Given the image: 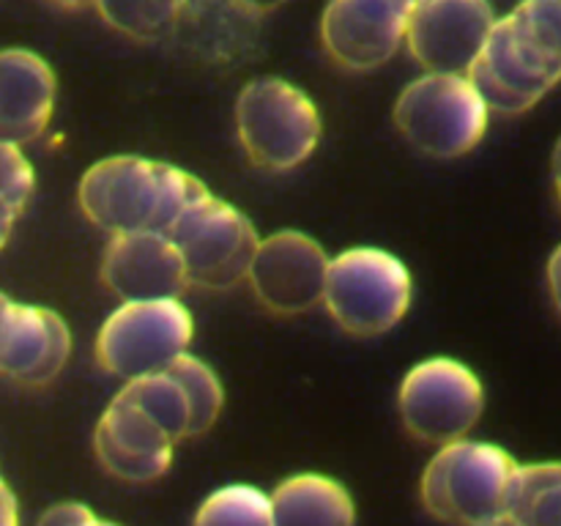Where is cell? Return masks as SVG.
<instances>
[{
    "label": "cell",
    "mask_w": 561,
    "mask_h": 526,
    "mask_svg": "<svg viewBox=\"0 0 561 526\" xmlns=\"http://www.w3.org/2000/svg\"><path fill=\"white\" fill-rule=\"evenodd\" d=\"M488 110L515 115L561 82V0H520L496 20L469 69Z\"/></svg>",
    "instance_id": "1"
},
{
    "label": "cell",
    "mask_w": 561,
    "mask_h": 526,
    "mask_svg": "<svg viewBox=\"0 0 561 526\" xmlns=\"http://www.w3.org/2000/svg\"><path fill=\"white\" fill-rule=\"evenodd\" d=\"M77 195L82 214L110 236H168L181 214L208 195V186L175 164L121 153L93 164Z\"/></svg>",
    "instance_id": "2"
},
{
    "label": "cell",
    "mask_w": 561,
    "mask_h": 526,
    "mask_svg": "<svg viewBox=\"0 0 561 526\" xmlns=\"http://www.w3.org/2000/svg\"><path fill=\"white\" fill-rule=\"evenodd\" d=\"M515 464L496 444L460 438L444 444L422 474V504L438 521L485 526L507 515V491Z\"/></svg>",
    "instance_id": "3"
},
{
    "label": "cell",
    "mask_w": 561,
    "mask_h": 526,
    "mask_svg": "<svg viewBox=\"0 0 561 526\" xmlns=\"http://www.w3.org/2000/svg\"><path fill=\"white\" fill-rule=\"evenodd\" d=\"M321 115L299 85L257 77L236 99V135L247 159L268 173L299 168L321 140Z\"/></svg>",
    "instance_id": "4"
},
{
    "label": "cell",
    "mask_w": 561,
    "mask_h": 526,
    "mask_svg": "<svg viewBox=\"0 0 561 526\" xmlns=\"http://www.w3.org/2000/svg\"><path fill=\"white\" fill-rule=\"evenodd\" d=\"M414 296L411 272L398 255L378 247H354L329 261L323 307L340 329L376 338L403 321Z\"/></svg>",
    "instance_id": "5"
},
{
    "label": "cell",
    "mask_w": 561,
    "mask_h": 526,
    "mask_svg": "<svg viewBox=\"0 0 561 526\" xmlns=\"http://www.w3.org/2000/svg\"><path fill=\"white\" fill-rule=\"evenodd\" d=\"M485 99L466 75H422L394 102V126L425 157L455 159L477 148L488 129Z\"/></svg>",
    "instance_id": "6"
},
{
    "label": "cell",
    "mask_w": 561,
    "mask_h": 526,
    "mask_svg": "<svg viewBox=\"0 0 561 526\" xmlns=\"http://www.w3.org/2000/svg\"><path fill=\"white\" fill-rule=\"evenodd\" d=\"M195 321L181 299L121 301L96 334V359L121 381L168 373L190 354Z\"/></svg>",
    "instance_id": "7"
},
{
    "label": "cell",
    "mask_w": 561,
    "mask_h": 526,
    "mask_svg": "<svg viewBox=\"0 0 561 526\" xmlns=\"http://www.w3.org/2000/svg\"><path fill=\"white\" fill-rule=\"evenodd\" d=\"M168 239L184 261L186 283L208 290L233 288L247 279L261 244L250 217L211 192L181 214Z\"/></svg>",
    "instance_id": "8"
},
{
    "label": "cell",
    "mask_w": 561,
    "mask_h": 526,
    "mask_svg": "<svg viewBox=\"0 0 561 526\" xmlns=\"http://www.w3.org/2000/svg\"><path fill=\"white\" fill-rule=\"evenodd\" d=\"M400 416L411 436L425 444L460 442L485 409L482 381L463 362L436 356L411 367L400 384Z\"/></svg>",
    "instance_id": "9"
},
{
    "label": "cell",
    "mask_w": 561,
    "mask_h": 526,
    "mask_svg": "<svg viewBox=\"0 0 561 526\" xmlns=\"http://www.w3.org/2000/svg\"><path fill=\"white\" fill-rule=\"evenodd\" d=\"M496 14L488 0H420L405 31V47L425 75H469Z\"/></svg>",
    "instance_id": "10"
},
{
    "label": "cell",
    "mask_w": 561,
    "mask_h": 526,
    "mask_svg": "<svg viewBox=\"0 0 561 526\" xmlns=\"http://www.w3.org/2000/svg\"><path fill=\"white\" fill-rule=\"evenodd\" d=\"M416 3L420 0H329L321 20L323 53L340 69H378L405 44Z\"/></svg>",
    "instance_id": "11"
},
{
    "label": "cell",
    "mask_w": 561,
    "mask_h": 526,
    "mask_svg": "<svg viewBox=\"0 0 561 526\" xmlns=\"http://www.w3.org/2000/svg\"><path fill=\"white\" fill-rule=\"evenodd\" d=\"M329 261L332 258L312 236L279 230L261 239L247 279L263 307L279 316H296L323 301Z\"/></svg>",
    "instance_id": "12"
},
{
    "label": "cell",
    "mask_w": 561,
    "mask_h": 526,
    "mask_svg": "<svg viewBox=\"0 0 561 526\" xmlns=\"http://www.w3.org/2000/svg\"><path fill=\"white\" fill-rule=\"evenodd\" d=\"M71 354V332L49 307L0 305V376L25 387L49 384Z\"/></svg>",
    "instance_id": "13"
},
{
    "label": "cell",
    "mask_w": 561,
    "mask_h": 526,
    "mask_svg": "<svg viewBox=\"0 0 561 526\" xmlns=\"http://www.w3.org/2000/svg\"><path fill=\"white\" fill-rule=\"evenodd\" d=\"M102 279L121 301L179 299L190 285L184 261L164 233L113 236L102 258Z\"/></svg>",
    "instance_id": "14"
},
{
    "label": "cell",
    "mask_w": 561,
    "mask_h": 526,
    "mask_svg": "<svg viewBox=\"0 0 561 526\" xmlns=\"http://www.w3.org/2000/svg\"><path fill=\"white\" fill-rule=\"evenodd\" d=\"M93 449L102 469L124 482H153L173 464V442L118 395L99 416Z\"/></svg>",
    "instance_id": "15"
},
{
    "label": "cell",
    "mask_w": 561,
    "mask_h": 526,
    "mask_svg": "<svg viewBox=\"0 0 561 526\" xmlns=\"http://www.w3.org/2000/svg\"><path fill=\"white\" fill-rule=\"evenodd\" d=\"M55 75L42 55L22 47L0 49V142L25 146L49 126Z\"/></svg>",
    "instance_id": "16"
},
{
    "label": "cell",
    "mask_w": 561,
    "mask_h": 526,
    "mask_svg": "<svg viewBox=\"0 0 561 526\" xmlns=\"http://www.w3.org/2000/svg\"><path fill=\"white\" fill-rule=\"evenodd\" d=\"M274 526H354L356 507L343 482L323 474H296L272 493Z\"/></svg>",
    "instance_id": "17"
},
{
    "label": "cell",
    "mask_w": 561,
    "mask_h": 526,
    "mask_svg": "<svg viewBox=\"0 0 561 526\" xmlns=\"http://www.w3.org/2000/svg\"><path fill=\"white\" fill-rule=\"evenodd\" d=\"M507 515L518 526H561V460L518 464L510 480Z\"/></svg>",
    "instance_id": "18"
},
{
    "label": "cell",
    "mask_w": 561,
    "mask_h": 526,
    "mask_svg": "<svg viewBox=\"0 0 561 526\" xmlns=\"http://www.w3.org/2000/svg\"><path fill=\"white\" fill-rule=\"evenodd\" d=\"M118 398L146 414L173 444L190 438V403L181 384L170 373H153L126 381Z\"/></svg>",
    "instance_id": "19"
},
{
    "label": "cell",
    "mask_w": 561,
    "mask_h": 526,
    "mask_svg": "<svg viewBox=\"0 0 561 526\" xmlns=\"http://www.w3.org/2000/svg\"><path fill=\"white\" fill-rule=\"evenodd\" d=\"M110 27L135 42H157L179 25L181 0H93Z\"/></svg>",
    "instance_id": "20"
},
{
    "label": "cell",
    "mask_w": 561,
    "mask_h": 526,
    "mask_svg": "<svg viewBox=\"0 0 561 526\" xmlns=\"http://www.w3.org/2000/svg\"><path fill=\"white\" fill-rule=\"evenodd\" d=\"M192 526H274L268 493L247 482H230L203 499Z\"/></svg>",
    "instance_id": "21"
},
{
    "label": "cell",
    "mask_w": 561,
    "mask_h": 526,
    "mask_svg": "<svg viewBox=\"0 0 561 526\" xmlns=\"http://www.w3.org/2000/svg\"><path fill=\"white\" fill-rule=\"evenodd\" d=\"M168 373L181 384L186 403H190V438L203 436L217 422L225 403V392L217 373L192 354L181 356Z\"/></svg>",
    "instance_id": "22"
},
{
    "label": "cell",
    "mask_w": 561,
    "mask_h": 526,
    "mask_svg": "<svg viewBox=\"0 0 561 526\" xmlns=\"http://www.w3.org/2000/svg\"><path fill=\"white\" fill-rule=\"evenodd\" d=\"M36 190L33 164L20 146L0 142V219L14 225Z\"/></svg>",
    "instance_id": "23"
},
{
    "label": "cell",
    "mask_w": 561,
    "mask_h": 526,
    "mask_svg": "<svg viewBox=\"0 0 561 526\" xmlns=\"http://www.w3.org/2000/svg\"><path fill=\"white\" fill-rule=\"evenodd\" d=\"M91 515L93 513L85 507V504L64 502L49 507L47 513L42 515V521H38V526H80L82 521H88Z\"/></svg>",
    "instance_id": "24"
},
{
    "label": "cell",
    "mask_w": 561,
    "mask_h": 526,
    "mask_svg": "<svg viewBox=\"0 0 561 526\" xmlns=\"http://www.w3.org/2000/svg\"><path fill=\"white\" fill-rule=\"evenodd\" d=\"M0 526H20V504L3 480H0Z\"/></svg>",
    "instance_id": "25"
},
{
    "label": "cell",
    "mask_w": 561,
    "mask_h": 526,
    "mask_svg": "<svg viewBox=\"0 0 561 526\" xmlns=\"http://www.w3.org/2000/svg\"><path fill=\"white\" fill-rule=\"evenodd\" d=\"M548 288H551V299L557 312L561 316V247L548 261Z\"/></svg>",
    "instance_id": "26"
},
{
    "label": "cell",
    "mask_w": 561,
    "mask_h": 526,
    "mask_svg": "<svg viewBox=\"0 0 561 526\" xmlns=\"http://www.w3.org/2000/svg\"><path fill=\"white\" fill-rule=\"evenodd\" d=\"M236 3H239L244 11H250V14L261 16V14H266V11H272V9H277V5H283L285 0H236Z\"/></svg>",
    "instance_id": "27"
},
{
    "label": "cell",
    "mask_w": 561,
    "mask_h": 526,
    "mask_svg": "<svg viewBox=\"0 0 561 526\" xmlns=\"http://www.w3.org/2000/svg\"><path fill=\"white\" fill-rule=\"evenodd\" d=\"M551 179H553V192H557V201L561 206V140L553 148V157H551Z\"/></svg>",
    "instance_id": "28"
},
{
    "label": "cell",
    "mask_w": 561,
    "mask_h": 526,
    "mask_svg": "<svg viewBox=\"0 0 561 526\" xmlns=\"http://www.w3.org/2000/svg\"><path fill=\"white\" fill-rule=\"evenodd\" d=\"M49 3L60 5V9H80V5L93 3V0H49Z\"/></svg>",
    "instance_id": "29"
},
{
    "label": "cell",
    "mask_w": 561,
    "mask_h": 526,
    "mask_svg": "<svg viewBox=\"0 0 561 526\" xmlns=\"http://www.w3.org/2000/svg\"><path fill=\"white\" fill-rule=\"evenodd\" d=\"M11 228H14V225H9V222H3V219H0V250H3L5 241H9Z\"/></svg>",
    "instance_id": "30"
},
{
    "label": "cell",
    "mask_w": 561,
    "mask_h": 526,
    "mask_svg": "<svg viewBox=\"0 0 561 526\" xmlns=\"http://www.w3.org/2000/svg\"><path fill=\"white\" fill-rule=\"evenodd\" d=\"M80 526H118V524H110V521H99L96 515H91V518H88V521H82Z\"/></svg>",
    "instance_id": "31"
},
{
    "label": "cell",
    "mask_w": 561,
    "mask_h": 526,
    "mask_svg": "<svg viewBox=\"0 0 561 526\" xmlns=\"http://www.w3.org/2000/svg\"><path fill=\"white\" fill-rule=\"evenodd\" d=\"M485 526H518V524H515V521L510 518V515H502V518L491 521V524H485Z\"/></svg>",
    "instance_id": "32"
},
{
    "label": "cell",
    "mask_w": 561,
    "mask_h": 526,
    "mask_svg": "<svg viewBox=\"0 0 561 526\" xmlns=\"http://www.w3.org/2000/svg\"><path fill=\"white\" fill-rule=\"evenodd\" d=\"M3 301H5V294H0V305H3Z\"/></svg>",
    "instance_id": "33"
}]
</instances>
